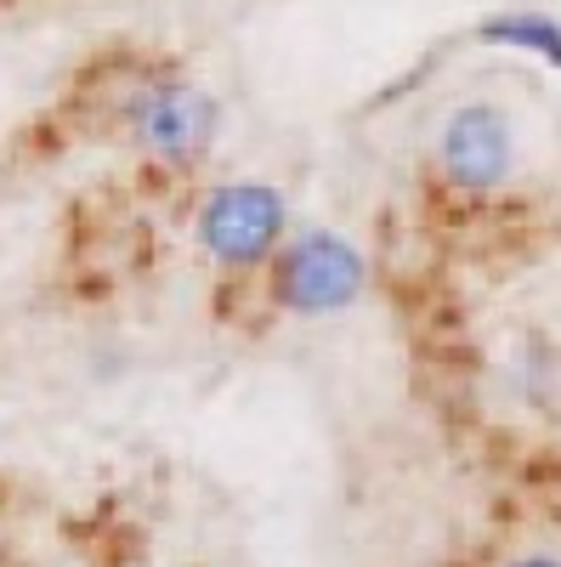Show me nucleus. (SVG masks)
Listing matches in <instances>:
<instances>
[{"instance_id": "7", "label": "nucleus", "mask_w": 561, "mask_h": 567, "mask_svg": "<svg viewBox=\"0 0 561 567\" xmlns=\"http://www.w3.org/2000/svg\"><path fill=\"white\" fill-rule=\"evenodd\" d=\"M97 567H170V561H159V556H136V550H120V556H103Z\"/></svg>"}, {"instance_id": "8", "label": "nucleus", "mask_w": 561, "mask_h": 567, "mask_svg": "<svg viewBox=\"0 0 561 567\" xmlns=\"http://www.w3.org/2000/svg\"><path fill=\"white\" fill-rule=\"evenodd\" d=\"M0 567H23V556L7 545V534H0Z\"/></svg>"}, {"instance_id": "1", "label": "nucleus", "mask_w": 561, "mask_h": 567, "mask_svg": "<svg viewBox=\"0 0 561 567\" xmlns=\"http://www.w3.org/2000/svg\"><path fill=\"white\" fill-rule=\"evenodd\" d=\"M52 136L108 142L143 171L181 182L210 159L221 136V103L205 80L176 63H125L74 80V91L63 97V120H34L29 131H18V148H34Z\"/></svg>"}, {"instance_id": "3", "label": "nucleus", "mask_w": 561, "mask_h": 567, "mask_svg": "<svg viewBox=\"0 0 561 567\" xmlns=\"http://www.w3.org/2000/svg\"><path fill=\"white\" fill-rule=\"evenodd\" d=\"M278 318H341L368 296V256L335 227H290V239L256 272Z\"/></svg>"}, {"instance_id": "4", "label": "nucleus", "mask_w": 561, "mask_h": 567, "mask_svg": "<svg viewBox=\"0 0 561 567\" xmlns=\"http://www.w3.org/2000/svg\"><path fill=\"white\" fill-rule=\"evenodd\" d=\"M517 165H522L517 120L488 97L454 103L432 131V171L459 199H494L499 187L517 182Z\"/></svg>"}, {"instance_id": "5", "label": "nucleus", "mask_w": 561, "mask_h": 567, "mask_svg": "<svg viewBox=\"0 0 561 567\" xmlns=\"http://www.w3.org/2000/svg\"><path fill=\"white\" fill-rule=\"evenodd\" d=\"M488 45H499V52H522V58H539L550 69H561V23L550 12H499L477 29Z\"/></svg>"}, {"instance_id": "2", "label": "nucleus", "mask_w": 561, "mask_h": 567, "mask_svg": "<svg viewBox=\"0 0 561 567\" xmlns=\"http://www.w3.org/2000/svg\"><path fill=\"white\" fill-rule=\"evenodd\" d=\"M290 194L267 176H227L210 182L194 216H187V233H194V250L205 256L210 272L221 278H256L272 250L290 239Z\"/></svg>"}, {"instance_id": "6", "label": "nucleus", "mask_w": 561, "mask_h": 567, "mask_svg": "<svg viewBox=\"0 0 561 567\" xmlns=\"http://www.w3.org/2000/svg\"><path fill=\"white\" fill-rule=\"evenodd\" d=\"M499 567H561L555 550H517V556H505Z\"/></svg>"}]
</instances>
